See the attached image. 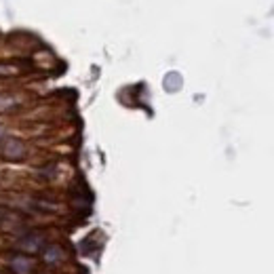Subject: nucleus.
Wrapping results in <instances>:
<instances>
[{
	"instance_id": "nucleus-1",
	"label": "nucleus",
	"mask_w": 274,
	"mask_h": 274,
	"mask_svg": "<svg viewBox=\"0 0 274 274\" xmlns=\"http://www.w3.org/2000/svg\"><path fill=\"white\" fill-rule=\"evenodd\" d=\"M2 154L6 158H11V161H19V158H23V154H25V146H23V142H19V139L9 137L2 144Z\"/></svg>"
},
{
	"instance_id": "nucleus-2",
	"label": "nucleus",
	"mask_w": 274,
	"mask_h": 274,
	"mask_svg": "<svg viewBox=\"0 0 274 274\" xmlns=\"http://www.w3.org/2000/svg\"><path fill=\"white\" fill-rule=\"evenodd\" d=\"M40 247H42V234H38V232H32L25 238L19 240V249H23V251H28V253L40 251Z\"/></svg>"
},
{
	"instance_id": "nucleus-3",
	"label": "nucleus",
	"mask_w": 274,
	"mask_h": 274,
	"mask_svg": "<svg viewBox=\"0 0 274 274\" xmlns=\"http://www.w3.org/2000/svg\"><path fill=\"white\" fill-rule=\"evenodd\" d=\"M11 268H13L15 274H30L32 272V262L30 259H25L23 256H19V257L11 259Z\"/></svg>"
},
{
	"instance_id": "nucleus-4",
	"label": "nucleus",
	"mask_w": 274,
	"mask_h": 274,
	"mask_svg": "<svg viewBox=\"0 0 274 274\" xmlns=\"http://www.w3.org/2000/svg\"><path fill=\"white\" fill-rule=\"evenodd\" d=\"M59 259H61L59 247H49L47 253H44V262H47V264H55V262H59Z\"/></svg>"
},
{
	"instance_id": "nucleus-5",
	"label": "nucleus",
	"mask_w": 274,
	"mask_h": 274,
	"mask_svg": "<svg viewBox=\"0 0 274 274\" xmlns=\"http://www.w3.org/2000/svg\"><path fill=\"white\" fill-rule=\"evenodd\" d=\"M0 135H2V129H0Z\"/></svg>"
}]
</instances>
